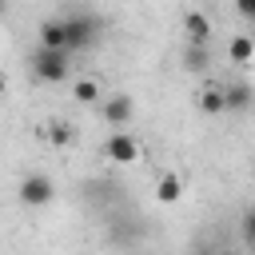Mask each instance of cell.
<instances>
[{"label": "cell", "mask_w": 255, "mask_h": 255, "mask_svg": "<svg viewBox=\"0 0 255 255\" xmlns=\"http://www.w3.org/2000/svg\"><path fill=\"white\" fill-rule=\"evenodd\" d=\"M243 235L255 239V211H247V219H243Z\"/></svg>", "instance_id": "2e32d148"}, {"label": "cell", "mask_w": 255, "mask_h": 255, "mask_svg": "<svg viewBox=\"0 0 255 255\" xmlns=\"http://www.w3.org/2000/svg\"><path fill=\"white\" fill-rule=\"evenodd\" d=\"M64 32H68V48H72V52H84V48L96 44V20L84 16V12L64 16Z\"/></svg>", "instance_id": "7a4b0ae2"}, {"label": "cell", "mask_w": 255, "mask_h": 255, "mask_svg": "<svg viewBox=\"0 0 255 255\" xmlns=\"http://www.w3.org/2000/svg\"><path fill=\"white\" fill-rule=\"evenodd\" d=\"M32 76L36 80H44V84H64L68 80V72H72V48H36L32 52Z\"/></svg>", "instance_id": "6da1fadb"}, {"label": "cell", "mask_w": 255, "mask_h": 255, "mask_svg": "<svg viewBox=\"0 0 255 255\" xmlns=\"http://www.w3.org/2000/svg\"><path fill=\"white\" fill-rule=\"evenodd\" d=\"M183 32H187V44H207V40H211V20H207V12L191 8V12L183 16Z\"/></svg>", "instance_id": "52a82bcc"}, {"label": "cell", "mask_w": 255, "mask_h": 255, "mask_svg": "<svg viewBox=\"0 0 255 255\" xmlns=\"http://www.w3.org/2000/svg\"><path fill=\"white\" fill-rule=\"evenodd\" d=\"M131 116H135V104H131V96H128V92H116V96H108V100H104V120H108L112 128H128V124H131Z\"/></svg>", "instance_id": "5b68a950"}, {"label": "cell", "mask_w": 255, "mask_h": 255, "mask_svg": "<svg viewBox=\"0 0 255 255\" xmlns=\"http://www.w3.org/2000/svg\"><path fill=\"white\" fill-rule=\"evenodd\" d=\"M227 60H231V64H251V60H255V36L235 32V36L227 40Z\"/></svg>", "instance_id": "ba28073f"}, {"label": "cell", "mask_w": 255, "mask_h": 255, "mask_svg": "<svg viewBox=\"0 0 255 255\" xmlns=\"http://www.w3.org/2000/svg\"><path fill=\"white\" fill-rule=\"evenodd\" d=\"M195 104H199L203 116H223L227 112V88L223 84H207V88L195 92Z\"/></svg>", "instance_id": "8992f818"}, {"label": "cell", "mask_w": 255, "mask_h": 255, "mask_svg": "<svg viewBox=\"0 0 255 255\" xmlns=\"http://www.w3.org/2000/svg\"><path fill=\"white\" fill-rule=\"evenodd\" d=\"M72 100L76 104H96L100 100V84L96 80H76L72 84Z\"/></svg>", "instance_id": "7c38bea8"}, {"label": "cell", "mask_w": 255, "mask_h": 255, "mask_svg": "<svg viewBox=\"0 0 255 255\" xmlns=\"http://www.w3.org/2000/svg\"><path fill=\"white\" fill-rule=\"evenodd\" d=\"M179 195H183V179H179L175 171H163V175L155 179V199H159V203H179Z\"/></svg>", "instance_id": "9c48e42d"}, {"label": "cell", "mask_w": 255, "mask_h": 255, "mask_svg": "<svg viewBox=\"0 0 255 255\" xmlns=\"http://www.w3.org/2000/svg\"><path fill=\"white\" fill-rule=\"evenodd\" d=\"M183 64H187L191 72H203V68H207V44H187V56H183Z\"/></svg>", "instance_id": "5bb4252c"}, {"label": "cell", "mask_w": 255, "mask_h": 255, "mask_svg": "<svg viewBox=\"0 0 255 255\" xmlns=\"http://www.w3.org/2000/svg\"><path fill=\"white\" fill-rule=\"evenodd\" d=\"M235 8H239L247 20H255V0H235Z\"/></svg>", "instance_id": "9a60e30c"}, {"label": "cell", "mask_w": 255, "mask_h": 255, "mask_svg": "<svg viewBox=\"0 0 255 255\" xmlns=\"http://www.w3.org/2000/svg\"><path fill=\"white\" fill-rule=\"evenodd\" d=\"M247 247H251V251H255V239H247Z\"/></svg>", "instance_id": "e0dca14e"}, {"label": "cell", "mask_w": 255, "mask_h": 255, "mask_svg": "<svg viewBox=\"0 0 255 255\" xmlns=\"http://www.w3.org/2000/svg\"><path fill=\"white\" fill-rule=\"evenodd\" d=\"M44 139H48L52 147H64V143H72V124H60V120L44 124Z\"/></svg>", "instance_id": "8fae6325"}, {"label": "cell", "mask_w": 255, "mask_h": 255, "mask_svg": "<svg viewBox=\"0 0 255 255\" xmlns=\"http://www.w3.org/2000/svg\"><path fill=\"white\" fill-rule=\"evenodd\" d=\"M52 195H56V187L48 175H28L20 183V203H28V207H44V203H52Z\"/></svg>", "instance_id": "277c9868"}, {"label": "cell", "mask_w": 255, "mask_h": 255, "mask_svg": "<svg viewBox=\"0 0 255 255\" xmlns=\"http://www.w3.org/2000/svg\"><path fill=\"white\" fill-rule=\"evenodd\" d=\"M40 44H44V48H68L64 16H60V20H44V24H40Z\"/></svg>", "instance_id": "30bf717a"}, {"label": "cell", "mask_w": 255, "mask_h": 255, "mask_svg": "<svg viewBox=\"0 0 255 255\" xmlns=\"http://www.w3.org/2000/svg\"><path fill=\"white\" fill-rule=\"evenodd\" d=\"M251 104V88L247 84H227V112H243Z\"/></svg>", "instance_id": "4fadbf2b"}, {"label": "cell", "mask_w": 255, "mask_h": 255, "mask_svg": "<svg viewBox=\"0 0 255 255\" xmlns=\"http://www.w3.org/2000/svg\"><path fill=\"white\" fill-rule=\"evenodd\" d=\"M104 155H108L112 163H135V159H139V139H135L131 131L116 128V131L104 139Z\"/></svg>", "instance_id": "3957f363"}]
</instances>
